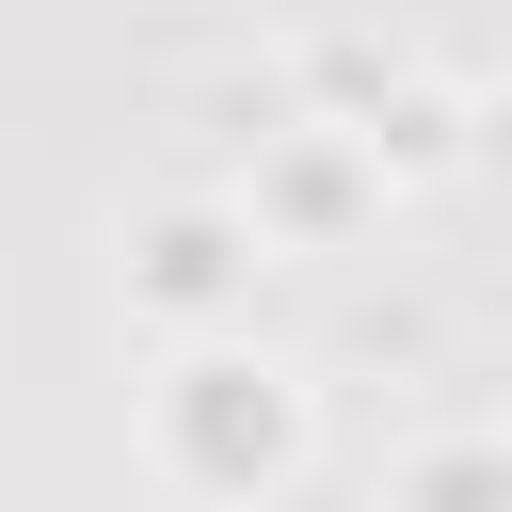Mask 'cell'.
Segmentation results:
<instances>
[{
  "label": "cell",
  "mask_w": 512,
  "mask_h": 512,
  "mask_svg": "<svg viewBox=\"0 0 512 512\" xmlns=\"http://www.w3.org/2000/svg\"><path fill=\"white\" fill-rule=\"evenodd\" d=\"M496 160H512V112H496Z\"/></svg>",
  "instance_id": "3957f363"
},
{
  "label": "cell",
  "mask_w": 512,
  "mask_h": 512,
  "mask_svg": "<svg viewBox=\"0 0 512 512\" xmlns=\"http://www.w3.org/2000/svg\"><path fill=\"white\" fill-rule=\"evenodd\" d=\"M160 288H176V304H192V288H224V240H208V224H176V240H160Z\"/></svg>",
  "instance_id": "6da1fadb"
},
{
  "label": "cell",
  "mask_w": 512,
  "mask_h": 512,
  "mask_svg": "<svg viewBox=\"0 0 512 512\" xmlns=\"http://www.w3.org/2000/svg\"><path fill=\"white\" fill-rule=\"evenodd\" d=\"M432 512H512V480L496 464H432Z\"/></svg>",
  "instance_id": "7a4b0ae2"
}]
</instances>
